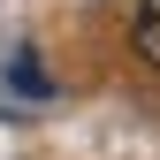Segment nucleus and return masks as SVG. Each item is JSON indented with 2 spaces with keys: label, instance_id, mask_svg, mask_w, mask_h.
Masks as SVG:
<instances>
[{
  "label": "nucleus",
  "instance_id": "obj_1",
  "mask_svg": "<svg viewBox=\"0 0 160 160\" xmlns=\"http://www.w3.org/2000/svg\"><path fill=\"white\" fill-rule=\"evenodd\" d=\"M130 46H137V61L160 69V0H137V15H130Z\"/></svg>",
  "mask_w": 160,
  "mask_h": 160
}]
</instances>
